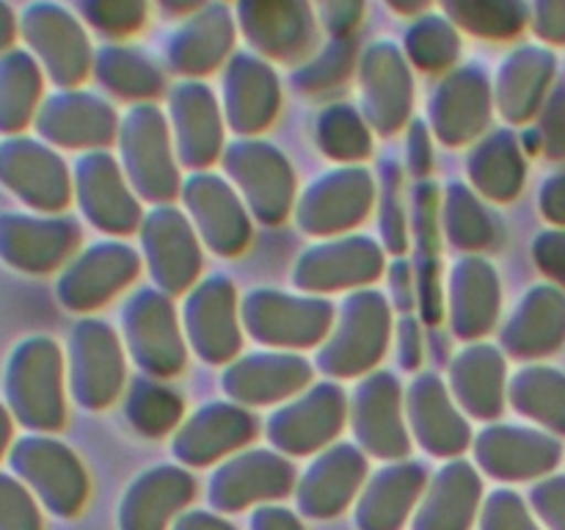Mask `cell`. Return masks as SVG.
Here are the masks:
<instances>
[{
	"mask_svg": "<svg viewBox=\"0 0 565 530\" xmlns=\"http://www.w3.org/2000/svg\"><path fill=\"white\" fill-rule=\"evenodd\" d=\"M252 530H303V522L281 506H259L252 517Z\"/></svg>",
	"mask_w": 565,
	"mask_h": 530,
	"instance_id": "db71d44e",
	"label": "cell"
},
{
	"mask_svg": "<svg viewBox=\"0 0 565 530\" xmlns=\"http://www.w3.org/2000/svg\"><path fill=\"white\" fill-rule=\"evenodd\" d=\"M0 530H42L36 497L9 475H0Z\"/></svg>",
	"mask_w": 565,
	"mask_h": 530,
	"instance_id": "7dc6e473",
	"label": "cell"
},
{
	"mask_svg": "<svg viewBox=\"0 0 565 530\" xmlns=\"http://www.w3.org/2000/svg\"><path fill=\"white\" fill-rule=\"evenodd\" d=\"M390 282H392V293H395L397 309H403V312L414 309V304H417V287H414L417 285V276H414L412 265L397 259L390 271Z\"/></svg>",
	"mask_w": 565,
	"mask_h": 530,
	"instance_id": "f5cc1de1",
	"label": "cell"
},
{
	"mask_svg": "<svg viewBox=\"0 0 565 530\" xmlns=\"http://www.w3.org/2000/svg\"><path fill=\"white\" fill-rule=\"evenodd\" d=\"M72 395L81 406L103 409L125 384V353L103 320H83L70 340Z\"/></svg>",
	"mask_w": 565,
	"mask_h": 530,
	"instance_id": "9c48e42d",
	"label": "cell"
},
{
	"mask_svg": "<svg viewBox=\"0 0 565 530\" xmlns=\"http://www.w3.org/2000/svg\"><path fill=\"white\" fill-rule=\"evenodd\" d=\"M39 132L61 147H103L114 138V110L86 94H58L39 114Z\"/></svg>",
	"mask_w": 565,
	"mask_h": 530,
	"instance_id": "d6a6232c",
	"label": "cell"
},
{
	"mask_svg": "<svg viewBox=\"0 0 565 530\" xmlns=\"http://www.w3.org/2000/svg\"><path fill=\"white\" fill-rule=\"evenodd\" d=\"M351 425L359 447L384 462H401L408 451L401 412V384L392 373H370L351 398Z\"/></svg>",
	"mask_w": 565,
	"mask_h": 530,
	"instance_id": "8fae6325",
	"label": "cell"
},
{
	"mask_svg": "<svg viewBox=\"0 0 565 530\" xmlns=\"http://www.w3.org/2000/svg\"><path fill=\"white\" fill-rule=\"evenodd\" d=\"M450 390L472 417H500L505 406V357L494 346H469L452 359Z\"/></svg>",
	"mask_w": 565,
	"mask_h": 530,
	"instance_id": "1f68e13d",
	"label": "cell"
},
{
	"mask_svg": "<svg viewBox=\"0 0 565 530\" xmlns=\"http://www.w3.org/2000/svg\"><path fill=\"white\" fill-rule=\"evenodd\" d=\"M185 331L204 362H230L241 351V312L230 279L213 276L193 287L185 301Z\"/></svg>",
	"mask_w": 565,
	"mask_h": 530,
	"instance_id": "2e32d148",
	"label": "cell"
},
{
	"mask_svg": "<svg viewBox=\"0 0 565 530\" xmlns=\"http://www.w3.org/2000/svg\"><path fill=\"white\" fill-rule=\"evenodd\" d=\"M127 417L132 428L141 431L143 436H163L180 423L182 401L174 390L160 381L138 375L127 392Z\"/></svg>",
	"mask_w": 565,
	"mask_h": 530,
	"instance_id": "7bdbcfd3",
	"label": "cell"
},
{
	"mask_svg": "<svg viewBox=\"0 0 565 530\" xmlns=\"http://www.w3.org/2000/svg\"><path fill=\"white\" fill-rule=\"evenodd\" d=\"M296 486V469L270 451H246L221 464L210 478L207 500L215 511H243L287 497Z\"/></svg>",
	"mask_w": 565,
	"mask_h": 530,
	"instance_id": "ba28073f",
	"label": "cell"
},
{
	"mask_svg": "<svg viewBox=\"0 0 565 530\" xmlns=\"http://www.w3.org/2000/svg\"><path fill=\"white\" fill-rule=\"evenodd\" d=\"M121 324H125L132 359L152 379L180 373L185 364V342H182L169 293L158 290V287H141L138 293H132L125 315H121Z\"/></svg>",
	"mask_w": 565,
	"mask_h": 530,
	"instance_id": "5b68a950",
	"label": "cell"
},
{
	"mask_svg": "<svg viewBox=\"0 0 565 530\" xmlns=\"http://www.w3.org/2000/svg\"><path fill=\"white\" fill-rule=\"evenodd\" d=\"M530 506L546 530H565V475L535 484Z\"/></svg>",
	"mask_w": 565,
	"mask_h": 530,
	"instance_id": "681fc988",
	"label": "cell"
},
{
	"mask_svg": "<svg viewBox=\"0 0 565 530\" xmlns=\"http://www.w3.org/2000/svg\"><path fill=\"white\" fill-rule=\"evenodd\" d=\"M348 414V395L337 384L312 386L298 401L285 403L268 420V439L276 451L290 456H309L340 434Z\"/></svg>",
	"mask_w": 565,
	"mask_h": 530,
	"instance_id": "30bf717a",
	"label": "cell"
},
{
	"mask_svg": "<svg viewBox=\"0 0 565 530\" xmlns=\"http://www.w3.org/2000/svg\"><path fill=\"white\" fill-rule=\"evenodd\" d=\"M230 125L237 132H257L276 114V83L270 72L259 70L252 61H237L226 86Z\"/></svg>",
	"mask_w": 565,
	"mask_h": 530,
	"instance_id": "74e56055",
	"label": "cell"
},
{
	"mask_svg": "<svg viewBox=\"0 0 565 530\" xmlns=\"http://www.w3.org/2000/svg\"><path fill=\"white\" fill-rule=\"evenodd\" d=\"M11 467L33 497L55 517H75L88 497V475L66 445L28 436L11 451Z\"/></svg>",
	"mask_w": 565,
	"mask_h": 530,
	"instance_id": "277c9868",
	"label": "cell"
},
{
	"mask_svg": "<svg viewBox=\"0 0 565 530\" xmlns=\"http://www.w3.org/2000/svg\"><path fill=\"white\" fill-rule=\"evenodd\" d=\"M500 315V279L483 257H467L450 274L452 329L463 340L483 337Z\"/></svg>",
	"mask_w": 565,
	"mask_h": 530,
	"instance_id": "4dcf8cb0",
	"label": "cell"
},
{
	"mask_svg": "<svg viewBox=\"0 0 565 530\" xmlns=\"http://www.w3.org/2000/svg\"><path fill=\"white\" fill-rule=\"evenodd\" d=\"M177 155L188 169H204L221 152V119L204 86H182L171 99Z\"/></svg>",
	"mask_w": 565,
	"mask_h": 530,
	"instance_id": "e575fe53",
	"label": "cell"
},
{
	"mask_svg": "<svg viewBox=\"0 0 565 530\" xmlns=\"http://www.w3.org/2000/svg\"><path fill=\"white\" fill-rule=\"evenodd\" d=\"M533 254L541 271L565 287V232H544L535 241Z\"/></svg>",
	"mask_w": 565,
	"mask_h": 530,
	"instance_id": "f907efd6",
	"label": "cell"
},
{
	"mask_svg": "<svg viewBox=\"0 0 565 530\" xmlns=\"http://www.w3.org/2000/svg\"><path fill=\"white\" fill-rule=\"evenodd\" d=\"M193 230L215 254H237L252 237V221L237 193L215 174H193L182 188Z\"/></svg>",
	"mask_w": 565,
	"mask_h": 530,
	"instance_id": "d6986e66",
	"label": "cell"
},
{
	"mask_svg": "<svg viewBox=\"0 0 565 530\" xmlns=\"http://www.w3.org/2000/svg\"><path fill=\"white\" fill-rule=\"evenodd\" d=\"M143 257L158 290L185 293L202 268L196 230L180 210L160 208L141 226Z\"/></svg>",
	"mask_w": 565,
	"mask_h": 530,
	"instance_id": "4fadbf2b",
	"label": "cell"
},
{
	"mask_svg": "<svg viewBox=\"0 0 565 530\" xmlns=\"http://www.w3.org/2000/svg\"><path fill=\"white\" fill-rule=\"evenodd\" d=\"M489 121V94L478 75H458L434 99L436 136L445 144H467Z\"/></svg>",
	"mask_w": 565,
	"mask_h": 530,
	"instance_id": "d590c367",
	"label": "cell"
},
{
	"mask_svg": "<svg viewBox=\"0 0 565 530\" xmlns=\"http://www.w3.org/2000/svg\"><path fill=\"white\" fill-rule=\"evenodd\" d=\"M439 188L423 182L414 191V235H417V301L425 324L441 318V263H439Z\"/></svg>",
	"mask_w": 565,
	"mask_h": 530,
	"instance_id": "836d02e7",
	"label": "cell"
},
{
	"mask_svg": "<svg viewBox=\"0 0 565 530\" xmlns=\"http://www.w3.org/2000/svg\"><path fill=\"white\" fill-rule=\"evenodd\" d=\"M565 340V296L557 287L530 290L502 329V346L519 359L544 357Z\"/></svg>",
	"mask_w": 565,
	"mask_h": 530,
	"instance_id": "f1b7e54d",
	"label": "cell"
},
{
	"mask_svg": "<svg viewBox=\"0 0 565 530\" xmlns=\"http://www.w3.org/2000/svg\"><path fill=\"white\" fill-rule=\"evenodd\" d=\"M0 182L39 210H58L70 202L64 160L28 138L0 144Z\"/></svg>",
	"mask_w": 565,
	"mask_h": 530,
	"instance_id": "603a6c76",
	"label": "cell"
},
{
	"mask_svg": "<svg viewBox=\"0 0 565 530\" xmlns=\"http://www.w3.org/2000/svg\"><path fill=\"white\" fill-rule=\"evenodd\" d=\"M241 320L254 340L279 348H309L329 337L334 307L323 298L252 290L241 304Z\"/></svg>",
	"mask_w": 565,
	"mask_h": 530,
	"instance_id": "3957f363",
	"label": "cell"
},
{
	"mask_svg": "<svg viewBox=\"0 0 565 530\" xmlns=\"http://www.w3.org/2000/svg\"><path fill=\"white\" fill-rule=\"evenodd\" d=\"M81 241V230L70 219H0V254L14 268L50 271L64 263Z\"/></svg>",
	"mask_w": 565,
	"mask_h": 530,
	"instance_id": "83f0119b",
	"label": "cell"
},
{
	"mask_svg": "<svg viewBox=\"0 0 565 530\" xmlns=\"http://www.w3.org/2000/svg\"><path fill=\"white\" fill-rule=\"evenodd\" d=\"M138 254L125 243H94L58 282V298L75 312L99 307L130 285L138 274Z\"/></svg>",
	"mask_w": 565,
	"mask_h": 530,
	"instance_id": "ffe728a7",
	"label": "cell"
},
{
	"mask_svg": "<svg viewBox=\"0 0 565 530\" xmlns=\"http://www.w3.org/2000/svg\"><path fill=\"white\" fill-rule=\"evenodd\" d=\"M42 77L36 64L20 50L0 53V130L14 132L33 116Z\"/></svg>",
	"mask_w": 565,
	"mask_h": 530,
	"instance_id": "b9f144b4",
	"label": "cell"
},
{
	"mask_svg": "<svg viewBox=\"0 0 565 530\" xmlns=\"http://www.w3.org/2000/svg\"><path fill=\"white\" fill-rule=\"evenodd\" d=\"M367 478V458L356 445H331L303 473L296 489L298 511L309 519H331L345 511Z\"/></svg>",
	"mask_w": 565,
	"mask_h": 530,
	"instance_id": "e0dca14e",
	"label": "cell"
},
{
	"mask_svg": "<svg viewBox=\"0 0 565 530\" xmlns=\"http://www.w3.org/2000/svg\"><path fill=\"white\" fill-rule=\"evenodd\" d=\"M105 83L116 88L119 94H149L158 92V75L147 70V64L119 59V53L103 55V70H99Z\"/></svg>",
	"mask_w": 565,
	"mask_h": 530,
	"instance_id": "c3c4849f",
	"label": "cell"
},
{
	"mask_svg": "<svg viewBox=\"0 0 565 530\" xmlns=\"http://www.w3.org/2000/svg\"><path fill=\"white\" fill-rule=\"evenodd\" d=\"M511 403L519 414L565 434V375L550 368H527L513 375Z\"/></svg>",
	"mask_w": 565,
	"mask_h": 530,
	"instance_id": "ab89813d",
	"label": "cell"
},
{
	"mask_svg": "<svg viewBox=\"0 0 565 530\" xmlns=\"http://www.w3.org/2000/svg\"><path fill=\"white\" fill-rule=\"evenodd\" d=\"M483 500V480L469 462L452 458L425 486L423 500L414 511V530H472Z\"/></svg>",
	"mask_w": 565,
	"mask_h": 530,
	"instance_id": "484cf974",
	"label": "cell"
},
{
	"mask_svg": "<svg viewBox=\"0 0 565 530\" xmlns=\"http://www.w3.org/2000/svg\"><path fill=\"white\" fill-rule=\"evenodd\" d=\"M381 235L390 252H406L408 232L401 204V169L392 160L381 163Z\"/></svg>",
	"mask_w": 565,
	"mask_h": 530,
	"instance_id": "f6af8a7d",
	"label": "cell"
},
{
	"mask_svg": "<svg viewBox=\"0 0 565 530\" xmlns=\"http://www.w3.org/2000/svg\"><path fill=\"white\" fill-rule=\"evenodd\" d=\"M312 368L298 353H248L241 357L224 375V390L237 403H265L285 401L309 384Z\"/></svg>",
	"mask_w": 565,
	"mask_h": 530,
	"instance_id": "4316f807",
	"label": "cell"
},
{
	"mask_svg": "<svg viewBox=\"0 0 565 530\" xmlns=\"http://www.w3.org/2000/svg\"><path fill=\"white\" fill-rule=\"evenodd\" d=\"M9 436H11V423L9 417H6L3 409H0V456H3L6 445H9Z\"/></svg>",
	"mask_w": 565,
	"mask_h": 530,
	"instance_id": "94428289",
	"label": "cell"
},
{
	"mask_svg": "<svg viewBox=\"0 0 565 530\" xmlns=\"http://www.w3.org/2000/svg\"><path fill=\"white\" fill-rule=\"evenodd\" d=\"M6 395L25 425L39 431L64 423V362L47 337H33L14 351L6 373Z\"/></svg>",
	"mask_w": 565,
	"mask_h": 530,
	"instance_id": "7a4b0ae2",
	"label": "cell"
},
{
	"mask_svg": "<svg viewBox=\"0 0 565 530\" xmlns=\"http://www.w3.org/2000/svg\"><path fill=\"white\" fill-rule=\"evenodd\" d=\"M224 169L263 224L285 219L296 197V174L279 149L265 141H237L224 152Z\"/></svg>",
	"mask_w": 565,
	"mask_h": 530,
	"instance_id": "8992f818",
	"label": "cell"
},
{
	"mask_svg": "<svg viewBox=\"0 0 565 530\" xmlns=\"http://www.w3.org/2000/svg\"><path fill=\"white\" fill-rule=\"evenodd\" d=\"M121 163L127 180L149 202H169L180 191L174 147L163 116L154 108H136L121 130Z\"/></svg>",
	"mask_w": 565,
	"mask_h": 530,
	"instance_id": "52a82bcc",
	"label": "cell"
},
{
	"mask_svg": "<svg viewBox=\"0 0 565 530\" xmlns=\"http://www.w3.org/2000/svg\"><path fill=\"white\" fill-rule=\"evenodd\" d=\"M364 103L375 130L392 132L408 114V81L392 55L370 59L364 72Z\"/></svg>",
	"mask_w": 565,
	"mask_h": 530,
	"instance_id": "f35d334b",
	"label": "cell"
},
{
	"mask_svg": "<svg viewBox=\"0 0 565 530\" xmlns=\"http://www.w3.org/2000/svg\"><path fill=\"white\" fill-rule=\"evenodd\" d=\"M75 186L83 213L99 230L125 235L141 224V204L110 155L92 152L77 160Z\"/></svg>",
	"mask_w": 565,
	"mask_h": 530,
	"instance_id": "44dd1931",
	"label": "cell"
},
{
	"mask_svg": "<svg viewBox=\"0 0 565 530\" xmlns=\"http://www.w3.org/2000/svg\"><path fill=\"white\" fill-rule=\"evenodd\" d=\"M384 271V252L370 237H342L307 248L296 263V285L309 293H331L375 282Z\"/></svg>",
	"mask_w": 565,
	"mask_h": 530,
	"instance_id": "9a60e30c",
	"label": "cell"
},
{
	"mask_svg": "<svg viewBox=\"0 0 565 530\" xmlns=\"http://www.w3.org/2000/svg\"><path fill=\"white\" fill-rule=\"evenodd\" d=\"M406 414L414 439L430 456L452 458L467 451L472 439V431L463 414L458 412L456 398H450L447 386L434 373H423L412 381L406 395Z\"/></svg>",
	"mask_w": 565,
	"mask_h": 530,
	"instance_id": "cb8c5ba5",
	"label": "cell"
},
{
	"mask_svg": "<svg viewBox=\"0 0 565 530\" xmlns=\"http://www.w3.org/2000/svg\"><path fill=\"white\" fill-rule=\"evenodd\" d=\"M257 434V417L235 403H207L180 425L171 451L188 467H207L226 453L237 451Z\"/></svg>",
	"mask_w": 565,
	"mask_h": 530,
	"instance_id": "7402d4cb",
	"label": "cell"
},
{
	"mask_svg": "<svg viewBox=\"0 0 565 530\" xmlns=\"http://www.w3.org/2000/svg\"><path fill=\"white\" fill-rule=\"evenodd\" d=\"M318 144L326 152V158L334 160H362L367 158L373 149V138H370L364 121L353 114V108H329L318 121Z\"/></svg>",
	"mask_w": 565,
	"mask_h": 530,
	"instance_id": "ee69618b",
	"label": "cell"
},
{
	"mask_svg": "<svg viewBox=\"0 0 565 530\" xmlns=\"http://www.w3.org/2000/svg\"><path fill=\"white\" fill-rule=\"evenodd\" d=\"M441 226L452 246L463 252L489 248L497 241V224L491 213L483 208L478 193H472L461 182L447 186L445 199H441Z\"/></svg>",
	"mask_w": 565,
	"mask_h": 530,
	"instance_id": "60d3db41",
	"label": "cell"
},
{
	"mask_svg": "<svg viewBox=\"0 0 565 530\" xmlns=\"http://www.w3.org/2000/svg\"><path fill=\"white\" fill-rule=\"evenodd\" d=\"M171 530H237L235 524L226 522L218 511H202V508H191L182 513Z\"/></svg>",
	"mask_w": 565,
	"mask_h": 530,
	"instance_id": "9f6ffc18",
	"label": "cell"
},
{
	"mask_svg": "<svg viewBox=\"0 0 565 530\" xmlns=\"http://www.w3.org/2000/svg\"><path fill=\"white\" fill-rule=\"evenodd\" d=\"M541 138H544L546 158L563 160L565 158V114H550L541 127Z\"/></svg>",
	"mask_w": 565,
	"mask_h": 530,
	"instance_id": "680465c9",
	"label": "cell"
},
{
	"mask_svg": "<svg viewBox=\"0 0 565 530\" xmlns=\"http://www.w3.org/2000/svg\"><path fill=\"white\" fill-rule=\"evenodd\" d=\"M561 453V442L522 425H491L475 442L478 467L505 484L541 478L557 467Z\"/></svg>",
	"mask_w": 565,
	"mask_h": 530,
	"instance_id": "5bb4252c",
	"label": "cell"
},
{
	"mask_svg": "<svg viewBox=\"0 0 565 530\" xmlns=\"http://www.w3.org/2000/svg\"><path fill=\"white\" fill-rule=\"evenodd\" d=\"M541 210L555 224H565V174H557L541 191Z\"/></svg>",
	"mask_w": 565,
	"mask_h": 530,
	"instance_id": "6f0895ef",
	"label": "cell"
},
{
	"mask_svg": "<svg viewBox=\"0 0 565 530\" xmlns=\"http://www.w3.org/2000/svg\"><path fill=\"white\" fill-rule=\"evenodd\" d=\"M428 486V473L423 464L392 462L381 467L364 484L356 500L359 530H401L412 511H417L423 491Z\"/></svg>",
	"mask_w": 565,
	"mask_h": 530,
	"instance_id": "d4e9b609",
	"label": "cell"
},
{
	"mask_svg": "<svg viewBox=\"0 0 565 530\" xmlns=\"http://www.w3.org/2000/svg\"><path fill=\"white\" fill-rule=\"evenodd\" d=\"M22 33L33 53L58 83H75L86 70V39L75 22L55 6H33L22 17Z\"/></svg>",
	"mask_w": 565,
	"mask_h": 530,
	"instance_id": "f546056e",
	"label": "cell"
},
{
	"mask_svg": "<svg viewBox=\"0 0 565 530\" xmlns=\"http://www.w3.org/2000/svg\"><path fill=\"white\" fill-rule=\"evenodd\" d=\"M196 497V480L177 464L147 469L125 491L119 530H171Z\"/></svg>",
	"mask_w": 565,
	"mask_h": 530,
	"instance_id": "ac0fdd59",
	"label": "cell"
},
{
	"mask_svg": "<svg viewBox=\"0 0 565 530\" xmlns=\"http://www.w3.org/2000/svg\"><path fill=\"white\" fill-rule=\"evenodd\" d=\"M375 182L364 169H337L315 180L298 204V224L309 235H334L356 226L373 210Z\"/></svg>",
	"mask_w": 565,
	"mask_h": 530,
	"instance_id": "7c38bea8",
	"label": "cell"
},
{
	"mask_svg": "<svg viewBox=\"0 0 565 530\" xmlns=\"http://www.w3.org/2000/svg\"><path fill=\"white\" fill-rule=\"evenodd\" d=\"M408 163H412V171L417 177H425L430 171V163H434V155H430V141L428 130L423 125L412 127V138H408Z\"/></svg>",
	"mask_w": 565,
	"mask_h": 530,
	"instance_id": "11a10c76",
	"label": "cell"
},
{
	"mask_svg": "<svg viewBox=\"0 0 565 530\" xmlns=\"http://www.w3.org/2000/svg\"><path fill=\"white\" fill-rule=\"evenodd\" d=\"M397 353H401V364L406 370H414L423 359V337H419V326L414 318H403L397 326Z\"/></svg>",
	"mask_w": 565,
	"mask_h": 530,
	"instance_id": "816d5d0a",
	"label": "cell"
},
{
	"mask_svg": "<svg viewBox=\"0 0 565 530\" xmlns=\"http://www.w3.org/2000/svg\"><path fill=\"white\" fill-rule=\"evenodd\" d=\"M11 36H14V20H11V9L0 0V53L11 44Z\"/></svg>",
	"mask_w": 565,
	"mask_h": 530,
	"instance_id": "91938a15",
	"label": "cell"
},
{
	"mask_svg": "<svg viewBox=\"0 0 565 530\" xmlns=\"http://www.w3.org/2000/svg\"><path fill=\"white\" fill-rule=\"evenodd\" d=\"M480 530H544L527 502L511 489H497L480 508Z\"/></svg>",
	"mask_w": 565,
	"mask_h": 530,
	"instance_id": "bcb514c9",
	"label": "cell"
},
{
	"mask_svg": "<svg viewBox=\"0 0 565 530\" xmlns=\"http://www.w3.org/2000/svg\"><path fill=\"white\" fill-rule=\"evenodd\" d=\"M469 177L480 197L494 202H511L524 182V158L516 147V138L508 130L486 138L469 155Z\"/></svg>",
	"mask_w": 565,
	"mask_h": 530,
	"instance_id": "8d00e7d4",
	"label": "cell"
},
{
	"mask_svg": "<svg viewBox=\"0 0 565 530\" xmlns=\"http://www.w3.org/2000/svg\"><path fill=\"white\" fill-rule=\"evenodd\" d=\"M392 309L379 290H356L345 298L337 326L329 331L318 353V364L326 375L348 379L362 375L381 362L390 346Z\"/></svg>",
	"mask_w": 565,
	"mask_h": 530,
	"instance_id": "6da1fadb",
	"label": "cell"
}]
</instances>
